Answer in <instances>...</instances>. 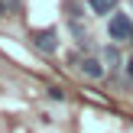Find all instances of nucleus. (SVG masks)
I'll use <instances>...</instances> for the list:
<instances>
[{
    "mask_svg": "<svg viewBox=\"0 0 133 133\" xmlns=\"http://www.w3.org/2000/svg\"><path fill=\"white\" fill-rule=\"evenodd\" d=\"M123 71H127V81L133 84V55L127 58V62H123Z\"/></svg>",
    "mask_w": 133,
    "mask_h": 133,
    "instance_id": "8",
    "label": "nucleus"
},
{
    "mask_svg": "<svg viewBox=\"0 0 133 133\" xmlns=\"http://www.w3.org/2000/svg\"><path fill=\"white\" fill-rule=\"evenodd\" d=\"M88 10L97 13V16H107V13L117 10V0H88Z\"/></svg>",
    "mask_w": 133,
    "mask_h": 133,
    "instance_id": "5",
    "label": "nucleus"
},
{
    "mask_svg": "<svg viewBox=\"0 0 133 133\" xmlns=\"http://www.w3.org/2000/svg\"><path fill=\"white\" fill-rule=\"evenodd\" d=\"M32 45H36V52H42V55H52V52L58 49V32L52 29H39L36 36H32Z\"/></svg>",
    "mask_w": 133,
    "mask_h": 133,
    "instance_id": "2",
    "label": "nucleus"
},
{
    "mask_svg": "<svg viewBox=\"0 0 133 133\" xmlns=\"http://www.w3.org/2000/svg\"><path fill=\"white\" fill-rule=\"evenodd\" d=\"M49 97H52V101H58V104H62V101H65V91L58 88V84H52V88H49Z\"/></svg>",
    "mask_w": 133,
    "mask_h": 133,
    "instance_id": "7",
    "label": "nucleus"
},
{
    "mask_svg": "<svg viewBox=\"0 0 133 133\" xmlns=\"http://www.w3.org/2000/svg\"><path fill=\"white\" fill-rule=\"evenodd\" d=\"M130 3H133V0H130Z\"/></svg>",
    "mask_w": 133,
    "mask_h": 133,
    "instance_id": "10",
    "label": "nucleus"
},
{
    "mask_svg": "<svg viewBox=\"0 0 133 133\" xmlns=\"http://www.w3.org/2000/svg\"><path fill=\"white\" fill-rule=\"evenodd\" d=\"M10 13V0H0V16H6Z\"/></svg>",
    "mask_w": 133,
    "mask_h": 133,
    "instance_id": "9",
    "label": "nucleus"
},
{
    "mask_svg": "<svg viewBox=\"0 0 133 133\" xmlns=\"http://www.w3.org/2000/svg\"><path fill=\"white\" fill-rule=\"evenodd\" d=\"M65 16H68V19H84L88 13H84V6L78 3V0H71V3L65 6Z\"/></svg>",
    "mask_w": 133,
    "mask_h": 133,
    "instance_id": "6",
    "label": "nucleus"
},
{
    "mask_svg": "<svg viewBox=\"0 0 133 133\" xmlns=\"http://www.w3.org/2000/svg\"><path fill=\"white\" fill-rule=\"evenodd\" d=\"M101 58L107 62V68H110V71L123 68V58H120V49H117V42H114V45H107V49L101 52Z\"/></svg>",
    "mask_w": 133,
    "mask_h": 133,
    "instance_id": "4",
    "label": "nucleus"
},
{
    "mask_svg": "<svg viewBox=\"0 0 133 133\" xmlns=\"http://www.w3.org/2000/svg\"><path fill=\"white\" fill-rule=\"evenodd\" d=\"M107 36L114 42H133V16L130 13H114L107 23Z\"/></svg>",
    "mask_w": 133,
    "mask_h": 133,
    "instance_id": "1",
    "label": "nucleus"
},
{
    "mask_svg": "<svg viewBox=\"0 0 133 133\" xmlns=\"http://www.w3.org/2000/svg\"><path fill=\"white\" fill-rule=\"evenodd\" d=\"M81 75L84 78H104V58L101 55H84L81 58Z\"/></svg>",
    "mask_w": 133,
    "mask_h": 133,
    "instance_id": "3",
    "label": "nucleus"
}]
</instances>
